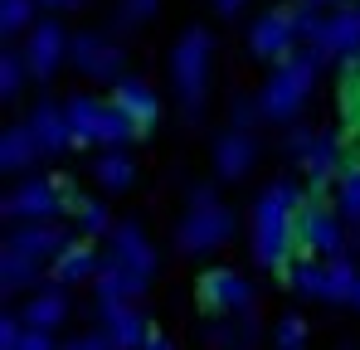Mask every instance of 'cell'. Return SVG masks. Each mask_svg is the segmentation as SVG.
Segmentation results:
<instances>
[{"mask_svg": "<svg viewBox=\"0 0 360 350\" xmlns=\"http://www.w3.org/2000/svg\"><path fill=\"white\" fill-rule=\"evenodd\" d=\"M156 10H161V0H122L117 5V25L122 30H136V25H146Z\"/></svg>", "mask_w": 360, "mask_h": 350, "instance_id": "4dcf8cb0", "label": "cell"}, {"mask_svg": "<svg viewBox=\"0 0 360 350\" xmlns=\"http://www.w3.org/2000/svg\"><path fill=\"white\" fill-rule=\"evenodd\" d=\"M98 331L117 350H146V341L156 336L141 302H98Z\"/></svg>", "mask_w": 360, "mask_h": 350, "instance_id": "8fae6325", "label": "cell"}, {"mask_svg": "<svg viewBox=\"0 0 360 350\" xmlns=\"http://www.w3.org/2000/svg\"><path fill=\"white\" fill-rule=\"evenodd\" d=\"M108 253H98V238H68L63 253L49 263V283H63V287H78V283H93L103 273Z\"/></svg>", "mask_w": 360, "mask_h": 350, "instance_id": "2e32d148", "label": "cell"}, {"mask_svg": "<svg viewBox=\"0 0 360 350\" xmlns=\"http://www.w3.org/2000/svg\"><path fill=\"white\" fill-rule=\"evenodd\" d=\"M253 161H258V141H253V131H243V127H224L219 141H214V175H219V180H243V175L253 171Z\"/></svg>", "mask_w": 360, "mask_h": 350, "instance_id": "ac0fdd59", "label": "cell"}, {"mask_svg": "<svg viewBox=\"0 0 360 350\" xmlns=\"http://www.w3.org/2000/svg\"><path fill=\"white\" fill-rule=\"evenodd\" d=\"M68 63L93 83H122V49L108 34H73Z\"/></svg>", "mask_w": 360, "mask_h": 350, "instance_id": "4fadbf2b", "label": "cell"}, {"mask_svg": "<svg viewBox=\"0 0 360 350\" xmlns=\"http://www.w3.org/2000/svg\"><path fill=\"white\" fill-rule=\"evenodd\" d=\"M20 316H25L30 331H59V326H68V316H73V297H68L63 283H44V287H34L25 297Z\"/></svg>", "mask_w": 360, "mask_h": 350, "instance_id": "e0dca14e", "label": "cell"}, {"mask_svg": "<svg viewBox=\"0 0 360 350\" xmlns=\"http://www.w3.org/2000/svg\"><path fill=\"white\" fill-rule=\"evenodd\" d=\"M316 73H321V54L307 44L297 54H288L283 63H273L268 83L258 88V112L263 122H292L307 108L311 88H316Z\"/></svg>", "mask_w": 360, "mask_h": 350, "instance_id": "7a4b0ae2", "label": "cell"}, {"mask_svg": "<svg viewBox=\"0 0 360 350\" xmlns=\"http://www.w3.org/2000/svg\"><path fill=\"white\" fill-rule=\"evenodd\" d=\"M78 200V190L63 175H20L5 190V219L10 224H49L68 214V205Z\"/></svg>", "mask_w": 360, "mask_h": 350, "instance_id": "5b68a950", "label": "cell"}, {"mask_svg": "<svg viewBox=\"0 0 360 350\" xmlns=\"http://www.w3.org/2000/svg\"><path fill=\"white\" fill-rule=\"evenodd\" d=\"M336 209H341V219L351 229H360V166L336 180Z\"/></svg>", "mask_w": 360, "mask_h": 350, "instance_id": "f1b7e54d", "label": "cell"}, {"mask_svg": "<svg viewBox=\"0 0 360 350\" xmlns=\"http://www.w3.org/2000/svg\"><path fill=\"white\" fill-rule=\"evenodd\" d=\"M360 268L346 258H307V263H288L283 268V283L288 292H297L307 302H326V306H351V292H356Z\"/></svg>", "mask_w": 360, "mask_h": 350, "instance_id": "8992f818", "label": "cell"}, {"mask_svg": "<svg viewBox=\"0 0 360 350\" xmlns=\"http://www.w3.org/2000/svg\"><path fill=\"white\" fill-rule=\"evenodd\" d=\"M39 5H49V10H78L83 0H39Z\"/></svg>", "mask_w": 360, "mask_h": 350, "instance_id": "8d00e7d4", "label": "cell"}, {"mask_svg": "<svg viewBox=\"0 0 360 350\" xmlns=\"http://www.w3.org/2000/svg\"><path fill=\"white\" fill-rule=\"evenodd\" d=\"M302 190L292 180H273L248 209V258L263 273H283L292 263V209Z\"/></svg>", "mask_w": 360, "mask_h": 350, "instance_id": "6da1fadb", "label": "cell"}, {"mask_svg": "<svg viewBox=\"0 0 360 350\" xmlns=\"http://www.w3.org/2000/svg\"><path fill=\"white\" fill-rule=\"evenodd\" d=\"M63 243H68V229H59L54 219H49V224H10V233H5V248L30 253V258H39V263H54L63 253Z\"/></svg>", "mask_w": 360, "mask_h": 350, "instance_id": "ffe728a7", "label": "cell"}, {"mask_svg": "<svg viewBox=\"0 0 360 350\" xmlns=\"http://www.w3.org/2000/svg\"><path fill=\"white\" fill-rule=\"evenodd\" d=\"M93 287H98V302H141L151 283H141L136 273H127L117 263H103V273L93 278Z\"/></svg>", "mask_w": 360, "mask_h": 350, "instance_id": "484cf974", "label": "cell"}, {"mask_svg": "<svg viewBox=\"0 0 360 350\" xmlns=\"http://www.w3.org/2000/svg\"><path fill=\"white\" fill-rule=\"evenodd\" d=\"M311 5H331L336 10V5H356V0H311Z\"/></svg>", "mask_w": 360, "mask_h": 350, "instance_id": "74e56055", "label": "cell"}, {"mask_svg": "<svg viewBox=\"0 0 360 350\" xmlns=\"http://www.w3.org/2000/svg\"><path fill=\"white\" fill-rule=\"evenodd\" d=\"M25 83H30L25 49H5V54H0V93H5V103H15V98L25 93Z\"/></svg>", "mask_w": 360, "mask_h": 350, "instance_id": "83f0119b", "label": "cell"}, {"mask_svg": "<svg viewBox=\"0 0 360 350\" xmlns=\"http://www.w3.org/2000/svg\"><path fill=\"white\" fill-rule=\"evenodd\" d=\"M146 350H176V341H171V336H166V331H156V336H151V341H146Z\"/></svg>", "mask_w": 360, "mask_h": 350, "instance_id": "d590c367", "label": "cell"}, {"mask_svg": "<svg viewBox=\"0 0 360 350\" xmlns=\"http://www.w3.org/2000/svg\"><path fill=\"white\" fill-rule=\"evenodd\" d=\"M239 233V214L214 195V185H200L190 190V205H185V219L176 229V248L185 258H205V253H219L229 238Z\"/></svg>", "mask_w": 360, "mask_h": 350, "instance_id": "3957f363", "label": "cell"}, {"mask_svg": "<svg viewBox=\"0 0 360 350\" xmlns=\"http://www.w3.org/2000/svg\"><path fill=\"white\" fill-rule=\"evenodd\" d=\"M205 346L210 350H258L263 341V321H258V306H248L239 316H210L205 311Z\"/></svg>", "mask_w": 360, "mask_h": 350, "instance_id": "9a60e30c", "label": "cell"}, {"mask_svg": "<svg viewBox=\"0 0 360 350\" xmlns=\"http://www.w3.org/2000/svg\"><path fill=\"white\" fill-rule=\"evenodd\" d=\"M248 54L258 63H283L288 54H297V25H292V5H278L268 15H258L248 25Z\"/></svg>", "mask_w": 360, "mask_h": 350, "instance_id": "9c48e42d", "label": "cell"}, {"mask_svg": "<svg viewBox=\"0 0 360 350\" xmlns=\"http://www.w3.org/2000/svg\"><path fill=\"white\" fill-rule=\"evenodd\" d=\"M39 25V0H0V30L15 39V34H30Z\"/></svg>", "mask_w": 360, "mask_h": 350, "instance_id": "4316f807", "label": "cell"}, {"mask_svg": "<svg viewBox=\"0 0 360 350\" xmlns=\"http://www.w3.org/2000/svg\"><path fill=\"white\" fill-rule=\"evenodd\" d=\"M273 350H307V321H302L297 311L278 316V326H273Z\"/></svg>", "mask_w": 360, "mask_h": 350, "instance_id": "f546056e", "label": "cell"}, {"mask_svg": "<svg viewBox=\"0 0 360 350\" xmlns=\"http://www.w3.org/2000/svg\"><path fill=\"white\" fill-rule=\"evenodd\" d=\"M108 263H117L127 273H136L141 283H151L156 268H161V253H156V243L146 238V229L136 219H122L117 229L108 233Z\"/></svg>", "mask_w": 360, "mask_h": 350, "instance_id": "30bf717a", "label": "cell"}, {"mask_svg": "<svg viewBox=\"0 0 360 350\" xmlns=\"http://www.w3.org/2000/svg\"><path fill=\"white\" fill-rule=\"evenodd\" d=\"M112 103L136 122V131H141V136L161 122V93H156L146 78H122V83H112Z\"/></svg>", "mask_w": 360, "mask_h": 350, "instance_id": "d6986e66", "label": "cell"}, {"mask_svg": "<svg viewBox=\"0 0 360 350\" xmlns=\"http://www.w3.org/2000/svg\"><path fill=\"white\" fill-rule=\"evenodd\" d=\"M210 5H214V15H224V20H234V15H239V10L248 5V0H210Z\"/></svg>", "mask_w": 360, "mask_h": 350, "instance_id": "e575fe53", "label": "cell"}, {"mask_svg": "<svg viewBox=\"0 0 360 350\" xmlns=\"http://www.w3.org/2000/svg\"><path fill=\"white\" fill-rule=\"evenodd\" d=\"M25 122H30V131L39 136L44 156H59V151H68V146H73V127H68L63 103H39V108L25 117Z\"/></svg>", "mask_w": 360, "mask_h": 350, "instance_id": "44dd1931", "label": "cell"}, {"mask_svg": "<svg viewBox=\"0 0 360 350\" xmlns=\"http://www.w3.org/2000/svg\"><path fill=\"white\" fill-rule=\"evenodd\" d=\"M68 127H73V146H103V151H117L131 141H146L136 131V122L122 112L112 98H93V93H73L63 103Z\"/></svg>", "mask_w": 360, "mask_h": 350, "instance_id": "277c9868", "label": "cell"}, {"mask_svg": "<svg viewBox=\"0 0 360 350\" xmlns=\"http://www.w3.org/2000/svg\"><path fill=\"white\" fill-rule=\"evenodd\" d=\"M88 175H93V185H98L103 195H122V190L136 185V161H131L122 146L117 151H98L93 166H88Z\"/></svg>", "mask_w": 360, "mask_h": 350, "instance_id": "cb8c5ba5", "label": "cell"}, {"mask_svg": "<svg viewBox=\"0 0 360 350\" xmlns=\"http://www.w3.org/2000/svg\"><path fill=\"white\" fill-rule=\"evenodd\" d=\"M356 5H360V0H356Z\"/></svg>", "mask_w": 360, "mask_h": 350, "instance_id": "ab89813d", "label": "cell"}, {"mask_svg": "<svg viewBox=\"0 0 360 350\" xmlns=\"http://www.w3.org/2000/svg\"><path fill=\"white\" fill-rule=\"evenodd\" d=\"M68 49H73V39H68V30H63L59 20H39V25L25 34V63H30V78H34V83H49L63 63H68Z\"/></svg>", "mask_w": 360, "mask_h": 350, "instance_id": "7c38bea8", "label": "cell"}, {"mask_svg": "<svg viewBox=\"0 0 360 350\" xmlns=\"http://www.w3.org/2000/svg\"><path fill=\"white\" fill-rule=\"evenodd\" d=\"M63 350H117V346H112V341H108L103 331H88V336H78V341H68Z\"/></svg>", "mask_w": 360, "mask_h": 350, "instance_id": "d6a6232c", "label": "cell"}, {"mask_svg": "<svg viewBox=\"0 0 360 350\" xmlns=\"http://www.w3.org/2000/svg\"><path fill=\"white\" fill-rule=\"evenodd\" d=\"M195 297H200V306L210 316H239V311H248L258 302L253 283L243 278L239 268H205L200 283H195Z\"/></svg>", "mask_w": 360, "mask_h": 350, "instance_id": "ba28073f", "label": "cell"}, {"mask_svg": "<svg viewBox=\"0 0 360 350\" xmlns=\"http://www.w3.org/2000/svg\"><path fill=\"white\" fill-rule=\"evenodd\" d=\"M20 341H25V316L10 306V311L0 316V350H20Z\"/></svg>", "mask_w": 360, "mask_h": 350, "instance_id": "1f68e13d", "label": "cell"}, {"mask_svg": "<svg viewBox=\"0 0 360 350\" xmlns=\"http://www.w3.org/2000/svg\"><path fill=\"white\" fill-rule=\"evenodd\" d=\"M210 63H214V34L210 30H185L171 49V88H176L180 108L190 117H200V108H205Z\"/></svg>", "mask_w": 360, "mask_h": 350, "instance_id": "52a82bcc", "label": "cell"}, {"mask_svg": "<svg viewBox=\"0 0 360 350\" xmlns=\"http://www.w3.org/2000/svg\"><path fill=\"white\" fill-rule=\"evenodd\" d=\"M68 224L78 229V238H108V233L117 229V219H112V209H108L103 195H78L68 205Z\"/></svg>", "mask_w": 360, "mask_h": 350, "instance_id": "d4e9b609", "label": "cell"}, {"mask_svg": "<svg viewBox=\"0 0 360 350\" xmlns=\"http://www.w3.org/2000/svg\"><path fill=\"white\" fill-rule=\"evenodd\" d=\"M34 161H44V146H39V136L30 131V122L5 127V136H0V166L10 175H30Z\"/></svg>", "mask_w": 360, "mask_h": 350, "instance_id": "7402d4cb", "label": "cell"}, {"mask_svg": "<svg viewBox=\"0 0 360 350\" xmlns=\"http://www.w3.org/2000/svg\"><path fill=\"white\" fill-rule=\"evenodd\" d=\"M20 350H59V346H54V331H30V326H25Z\"/></svg>", "mask_w": 360, "mask_h": 350, "instance_id": "836d02e7", "label": "cell"}, {"mask_svg": "<svg viewBox=\"0 0 360 350\" xmlns=\"http://www.w3.org/2000/svg\"><path fill=\"white\" fill-rule=\"evenodd\" d=\"M351 311H360V278H356V292H351Z\"/></svg>", "mask_w": 360, "mask_h": 350, "instance_id": "f35d334b", "label": "cell"}, {"mask_svg": "<svg viewBox=\"0 0 360 350\" xmlns=\"http://www.w3.org/2000/svg\"><path fill=\"white\" fill-rule=\"evenodd\" d=\"M44 273H49V263H39V258H30V253H15V248L0 253V287H5V297L44 287Z\"/></svg>", "mask_w": 360, "mask_h": 350, "instance_id": "603a6c76", "label": "cell"}, {"mask_svg": "<svg viewBox=\"0 0 360 350\" xmlns=\"http://www.w3.org/2000/svg\"><path fill=\"white\" fill-rule=\"evenodd\" d=\"M311 49L321 58H341V63L356 58L360 54V5H336V10L321 20Z\"/></svg>", "mask_w": 360, "mask_h": 350, "instance_id": "5bb4252c", "label": "cell"}]
</instances>
